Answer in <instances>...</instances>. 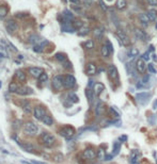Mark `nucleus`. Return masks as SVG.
Masks as SVG:
<instances>
[{"instance_id":"obj_1","label":"nucleus","mask_w":157,"mask_h":164,"mask_svg":"<svg viewBox=\"0 0 157 164\" xmlns=\"http://www.w3.org/2000/svg\"><path fill=\"white\" fill-rule=\"evenodd\" d=\"M41 140H42L43 144H44L46 147H51L52 145L55 144V142H56V137L52 135L51 133L44 132V133L41 135Z\"/></svg>"},{"instance_id":"obj_2","label":"nucleus","mask_w":157,"mask_h":164,"mask_svg":"<svg viewBox=\"0 0 157 164\" xmlns=\"http://www.w3.org/2000/svg\"><path fill=\"white\" fill-rule=\"evenodd\" d=\"M24 130L27 134H29V135H34V134L37 133L39 128H37V126H36L34 123H32V122H28V123H26V125H25Z\"/></svg>"},{"instance_id":"obj_3","label":"nucleus","mask_w":157,"mask_h":164,"mask_svg":"<svg viewBox=\"0 0 157 164\" xmlns=\"http://www.w3.org/2000/svg\"><path fill=\"white\" fill-rule=\"evenodd\" d=\"M59 133H60V135H62L65 139H71L75 134V129L73 128V127L66 126V127H63L62 129H60Z\"/></svg>"},{"instance_id":"obj_4","label":"nucleus","mask_w":157,"mask_h":164,"mask_svg":"<svg viewBox=\"0 0 157 164\" xmlns=\"http://www.w3.org/2000/svg\"><path fill=\"white\" fill-rule=\"evenodd\" d=\"M63 80H64V77H62L61 75L55 76L51 82L52 88H55V90H60V88H62V85H64V84H63Z\"/></svg>"},{"instance_id":"obj_5","label":"nucleus","mask_w":157,"mask_h":164,"mask_svg":"<svg viewBox=\"0 0 157 164\" xmlns=\"http://www.w3.org/2000/svg\"><path fill=\"white\" fill-rule=\"evenodd\" d=\"M108 74H109V77L110 79L116 82H119V74H118V69L114 65H109L108 67Z\"/></svg>"},{"instance_id":"obj_6","label":"nucleus","mask_w":157,"mask_h":164,"mask_svg":"<svg viewBox=\"0 0 157 164\" xmlns=\"http://www.w3.org/2000/svg\"><path fill=\"white\" fill-rule=\"evenodd\" d=\"M117 35H118V37L120 39V42H121V44L123 45V46H128V45L130 44V40H129V37L126 35L122 30H118Z\"/></svg>"},{"instance_id":"obj_7","label":"nucleus","mask_w":157,"mask_h":164,"mask_svg":"<svg viewBox=\"0 0 157 164\" xmlns=\"http://www.w3.org/2000/svg\"><path fill=\"white\" fill-rule=\"evenodd\" d=\"M63 84H64L65 88H73V86L76 84V79H75V77L72 76V75H66V76L64 77Z\"/></svg>"},{"instance_id":"obj_8","label":"nucleus","mask_w":157,"mask_h":164,"mask_svg":"<svg viewBox=\"0 0 157 164\" xmlns=\"http://www.w3.org/2000/svg\"><path fill=\"white\" fill-rule=\"evenodd\" d=\"M17 28H18V26H17V24L13 19H10L8 23L5 24V29H7V31H8L10 34L15 32L17 30Z\"/></svg>"},{"instance_id":"obj_9","label":"nucleus","mask_w":157,"mask_h":164,"mask_svg":"<svg viewBox=\"0 0 157 164\" xmlns=\"http://www.w3.org/2000/svg\"><path fill=\"white\" fill-rule=\"evenodd\" d=\"M46 115L45 114V110L41 107H35L33 109V116L35 117L36 120H43V117Z\"/></svg>"},{"instance_id":"obj_10","label":"nucleus","mask_w":157,"mask_h":164,"mask_svg":"<svg viewBox=\"0 0 157 164\" xmlns=\"http://www.w3.org/2000/svg\"><path fill=\"white\" fill-rule=\"evenodd\" d=\"M97 156V153L95 152V150L93 148H87L84 151V157L88 160H93L95 157Z\"/></svg>"},{"instance_id":"obj_11","label":"nucleus","mask_w":157,"mask_h":164,"mask_svg":"<svg viewBox=\"0 0 157 164\" xmlns=\"http://www.w3.org/2000/svg\"><path fill=\"white\" fill-rule=\"evenodd\" d=\"M150 96H151V95H150L149 93H139V94L136 95V98H137V100L140 104H144L145 102L149 100Z\"/></svg>"},{"instance_id":"obj_12","label":"nucleus","mask_w":157,"mask_h":164,"mask_svg":"<svg viewBox=\"0 0 157 164\" xmlns=\"http://www.w3.org/2000/svg\"><path fill=\"white\" fill-rule=\"evenodd\" d=\"M29 72H30V75L34 78H40V76L43 74V69L40 67H31L29 69Z\"/></svg>"},{"instance_id":"obj_13","label":"nucleus","mask_w":157,"mask_h":164,"mask_svg":"<svg viewBox=\"0 0 157 164\" xmlns=\"http://www.w3.org/2000/svg\"><path fill=\"white\" fill-rule=\"evenodd\" d=\"M136 67H137V70L140 72V74H143V72H145V62L142 58H140V59L137 61Z\"/></svg>"},{"instance_id":"obj_14","label":"nucleus","mask_w":157,"mask_h":164,"mask_svg":"<svg viewBox=\"0 0 157 164\" xmlns=\"http://www.w3.org/2000/svg\"><path fill=\"white\" fill-rule=\"evenodd\" d=\"M96 66L95 64H93V63H89L87 64V75L89 76H93V75H95L96 74Z\"/></svg>"},{"instance_id":"obj_15","label":"nucleus","mask_w":157,"mask_h":164,"mask_svg":"<svg viewBox=\"0 0 157 164\" xmlns=\"http://www.w3.org/2000/svg\"><path fill=\"white\" fill-rule=\"evenodd\" d=\"M135 36L137 37L138 40H141V41H145V39H146V35H145L144 31L141 30V29H135Z\"/></svg>"},{"instance_id":"obj_16","label":"nucleus","mask_w":157,"mask_h":164,"mask_svg":"<svg viewBox=\"0 0 157 164\" xmlns=\"http://www.w3.org/2000/svg\"><path fill=\"white\" fill-rule=\"evenodd\" d=\"M139 20H140V23L143 25V26H148L150 23L149 16H148V14H145V13H142V14L139 15Z\"/></svg>"},{"instance_id":"obj_17","label":"nucleus","mask_w":157,"mask_h":164,"mask_svg":"<svg viewBox=\"0 0 157 164\" xmlns=\"http://www.w3.org/2000/svg\"><path fill=\"white\" fill-rule=\"evenodd\" d=\"M94 93H95V95H100L103 91L105 90V86H104V84L103 83H95L94 84Z\"/></svg>"},{"instance_id":"obj_18","label":"nucleus","mask_w":157,"mask_h":164,"mask_svg":"<svg viewBox=\"0 0 157 164\" xmlns=\"http://www.w3.org/2000/svg\"><path fill=\"white\" fill-rule=\"evenodd\" d=\"M18 94L19 95H30L32 94V88H28V86H24V88H20L19 91H18Z\"/></svg>"},{"instance_id":"obj_19","label":"nucleus","mask_w":157,"mask_h":164,"mask_svg":"<svg viewBox=\"0 0 157 164\" xmlns=\"http://www.w3.org/2000/svg\"><path fill=\"white\" fill-rule=\"evenodd\" d=\"M120 148H121V143L119 142V141H116V142H113V145H112V155L113 156H116L119 153L120 151Z\"/></svg>"},{"instance_id":"obj_20","label":"nucleus","mask_w":157,"mask_h":164,"mask_svg":"<svg viewBox=\"0 0 157 164\" xmlns=\"http://www.w3.org/2000/svg\"><path fill=\"white\" fill-rule=\"evenodd\" d=\"M19 86H18V84L15 83V82H11L10 85H9V91L11 93H18L19 91Z\"/></svg>"},{"instance_id":"obj_21","label":"nucleus","mask_w":157,"mask_h":164,"mask_svg":"<svg viewBox=\"0 0 157 164\" xmlns=\"http://www.w3.org/2000/svg\"><path fill=\"white\" fill-rule=\"evenodd\" d=\"M95 113H96V115H102L103 113H104V104L103 102H98L96 104V108H95Z\"/></svg>"},{"instance_id":"obj_22","label":"nucleus","mask_w":157,"mask_h":164,"mask_svg":"<svg viewBox=\"0 0 157 164\" xmlns=\"http://www.w3.org/2000/svg\"><path fill=\"white\" fill-rule=\"evenodd\" d=\"M42 122H43L46 126H51V125L53 124V120H52L51 116H49V115H45L44 117H43Z\"/></svg>"},{"instance_id":"obj_23","label":"nucleus","mask_w":157,"mask_h":164,"mask_svg":"<svg viewBox=\"0 0 157 164\" xmlns=\"http://www.w3.org/2000/svg\"><path fill=\"white\" fill-rule=\"evenodd\" d=\"M16 77H17V79H18L20 82H24V81H26V75L24 74V72H23V70H17V72H16Z\"/></svg>"},{"instance_id":"obj_24","label":"nucleus","mask_w":157,"mask_h":164,"mask_svg":"<svg viewBox=\"0 0 157 164\" xmlns=\"http://www.w3.org/2000/svg\"><path fill=\"white\" fill-rule=\"evenodd\" d=\"M101 53H102V56H104V58H107V56L110 54V50H109L108 47H107L106 45H104V46L101 48Z\"/></svg>"},{"instance_id":"obj_25","label":"nucleus","mask_w":157,"mask_h":164,"mask_svg":"<svg viewBox=\"0 0 157 164\" xmlns=\"http://www.w3.org/2000/svg\"><path fill=\"white\" fill-rule=\"evenodd\" d=\"M126 5H127L126 0H118L117 1V8L119 10H124L126 8Z\"/></svg>"},{"instance_id":"obj_26","label":"nucleus","mask_w":157,"mask_h":164,"mask_svg":"<svg viewBox=\"0 0 157 164\" xmlns=\"http://www.w3.org/2000/svg\"><path fill=\"white\" fill-rule=\"evenodd\" d=\"M42 39H41L40 36L39 35H32V36H30V42L31 43H33V44H41V42H42Z\"/></svg>"},{"instance_id":"obj_27","label":"nucleus","mask_w":157,"mask_h":164,"mask_svg":"<svg viewBox=\"0 0 157 164\" xmlns=\"http://www.w3.org/2000/svg\"><path fill=\"white\" fill-rule=\"evenodd\" d=\"M146 14H148V16H149L150 18V21H155V20H156V12H155L154 10L149 11Z\"/></svg>"},{"instance_id":"obj_28","label":"nucleus","mask_w":157,"mask_h":164,"mask_svg":"<svg viewBox=\"0 0 157 164\" xmlns=\"http://www.w3.org/2000/svg\"><path fill=\"white\" fill-rule=\"evenodd\" d=\"M89 32H90V29L89 28H87V27H81V28L79 29L78 34H79L80 36H85V35H87Z\"/></svg>"},{"instance_id":"obj_29","label":"nucleus","mask_w":157,"mask_h":164,"mask_svg":"<svg viewBox=\"0 0 157 164\" xmlns=\"http://www.w3.org/2000/svg\"><path fill=\"white\" fill-rule=\"evenodd\" d=\"M138 54H139V51H138V49L137 48H130V50H129L128 52V56L129 58H135V56H137Z\"/></svg>"},{"instance_id":"obj_30","label":"nucleus","mask_w":157,"mask_h":164,"mask_svg":"<svg viewBox=\"0 0 157 164\" xmlns=\"http://www.w3.org/2000/svg\"><path fill=\"white\" fill-rule=\"evenodd\" d=\"M69 99L72 101V102H78L79 101V98L77 96L76 94H74V93H71L69 95Z\"/></svg>"},{"instance_id":"obj_31","label":"nucleus","mask_w":157,"mask_h":164,"mask_svg":"<svg viewBox=\"0 0 157 164\" xmlns=\"http://www.w3.org/2000/svg\"><path fill=\"white\" fill-rule=\"evenodd\" d=\"M105 157H106V155H105V150H103L102 148H100L98 151H97V158H98L100 160H105Z\"/></svg>"},{"instance_id":"obj_32","label":"nucleus","mask_w":157,"mask_h":164,"mask_svg":"<svg viewBox=\"0 0 157 164\" xmlns=\"http://www.w3.org/2000/svg\"><path fill=\"white\" fill-rule=\"evenodd\" d=\"M56 59L58 61H60V62H64V61L66 60V56H65L64 53H57Z\"/></svg>"},{"instance_id":"obj_33","label":"nucleus","mask_w":157,"mask_h":164,"mask_svg":"<svg viewBox=\"0 0 157 164\" xmlns=\"http://www.w3.org/2000/svg\"><path fill=\"white\" fill-rule=\"evenodd\" d=\"M23 109H24L27 113H30L31 111H32V109H31V107H30V104H29V102H27V101H25V102H24Z\"/></svg>"},{"instance_id":"obj_34","label":"nucleus","mask_w":157,"mask_h":164,"mask_svg":"<svg viewBox=\"0 0 157 164\" xmlns=\"http://www.w3.org/2000/svg\"><path fill=\"white\" fill-rule=\"evenodd\" d=\"M7 13H8V9H7V7H0V17H1V18L5 16Z\"/></svg>"},{"instance_id":"obj_35","label":"nucleus","mask_w":157,"mask_h":164,"mask_svg":"<svg viewBox=\"0 0 157 164\" xmlns=\"http://www.w3.org/2000/svg\"><path fill=\"white\" fill-rule=\"evenodd\" d=\"M85 47L86 48H88V49H92L93 47H94V43H93V41L92 40L87 41V42L85 43Z\"/></svg>"},{"instance_id":"obj_36","label":"nucleus","mask_w":157,"mask_h":164,"mask_svg":"<svg viewBox=\"0 0 157 164\" xmlns=\"http://www.w3.org/2000/svg\"><path fill=\"white\" fill-rule=\"evenodd\" d=\"M86 95H87V97H88V99H89V101L90 102H92L93 101V94H92V91L91 90H87L86 91Z\"/></svg>"},{"instance_id":"obj_37","label":"nucleus","mask_w":157,"mask_h":164,"mask_svg":"<svg viewBox=\"0 0 157 164\" xmlns=\"http://www.w3.org/2000/svg\"><path fill=\"white\" fill-rule=\"evenodd\" d=\"M103 29H101V28H96L95 30H94V35L96 36L97 39H100L102 36V34H103V31H102Z\"/></svg>"},{"instance_id":"obj_38","label":"nucleus","mask_w":157,"mask_h":164,"mask_svg":"<svg viewBox=\"0 0 157 164\" xmlns=\"http://www.w3.org/2000/svg\"><path fill=\"white\" fill-rule=\"evenodd\" d=\"M148 70H149L151 74H156V68L154 67V64H152V63L148 64Z\"/></svg>"},{"instance_id":"obj_39","label":"nucleus","mask_w":157,"mask_h":164,"mask_svg":"<svg viewBox=\"0 0 157 164\" xmlns=\"http://www.w3.org/2000/svg\"><path fill=\"white\" fill-rule=\"evenodd\" d=\"M47 79H48V76H47V74H45V72H43L40 76V78H39L40 82H45V81H47Z\"/></svg>"},{"instance_id":"obj_40","label":"nucleus","mask_w":157,"mask_h":164,"mask_svg":"<svg viewBox=\"0 0 157 164\" xmlns=\"http://www.w3.org/2000/svg\"><path fill=\"white\" fill-rule=\"evenodd\" d=\"M109 111H110V113H111V114H112L114 117H119V116H120V114H119V113H118L117 111L114 110V108H113V107L109 108Z\"/></svg>"},{"instance_id":"obj_41","label":"nucleus","mask_w":157,"mask_h":164,"mask_svg":"<svg viewBox=\"0 0 157 164\" xmlns=\"http://www.w3.org/2000/svg\"><path fill=\"white\" fill-rule=\"evenodd\" d=\"M23 147L27 150V151H29V152H32L33 150H34V147H33L32 145H24Z\"/></svg>"},{"instance_id":"obj_42","label":"nucleus","mask_w":157,"mask_h":164,"mask_svg":"<svg viewBox=\"0 0 157 164\" xmlns=\"http://www.w3.org/2000/svg\"><path fill=\"white\" fill-rule=\"evenodd\" d=\"M21 163H25V164H46V163H44V162H39V161H30V162L21 161Z\"/></svg>"},{"instance_id":"obj_43","label":"nucleus","mask_w":157,"mask_h":164,"mask_svg":"<svg viewBox=\"0 0 157 164\" xmlns=\"http://www.w3.org/2000/svg\"><path fill=\"white\" fill-rule=\"evenodd\" d=\"M82 23H81V21H74V24H73V26H74V27H75V29H77V28H79L80 29L81 27H82Z\"/></svg>"},{"instance_id":"obj_44","label":"nucleus","mask_w":157,"mask_h":164,"mask_svg":"<svg viewBox=\"0 0 157 164\" xmlns=\"http://www.w3.org/2000/svg\"><path fill=\"white\" fill-rule=\"evenodd\" d=\"M106 46L108 47V49L110 50V52H113V46H112V44L109 42V41H106Z\"/></svg>"},{"instance_id":"obj_45","label":"nucleus","mask_w":157,"mask_h":164,"mask_svg":"<svg viewBox=\"0 0 157 164\" xmlns=\"http://www.w3.org/2000/svg\"><path fill=\"white\" fill-rule=\"evenodd\" d=\"M142 59L144 61H149L150 60V53L148 51L145 52V53H143V56H142Z\"/></svg>"},{"instance_id":"obj_46","label":"nucleus","mask_w":157,"mask_h":164,"mask_svg":"<svg viewBox=\"0 0 157 164\" xmlns=\"http://www.w3.org/2000/svg\"><path fill=\"white\" fill-rule=\"evenodd\" d=\"M148 2H149V4L150 5H152V7L157 5V0H148Z\"/></svg>"},{"instance_id":"obj_47","label":"nucleus","mask_w":157,"mask_h":164,"mask_svg":"<svg viewBox=\"0 0 157 164\" xmlns=\"http://www.w3.org/2000/svg\"><path fill=\"white\" fill-rule=\"evenodd\" d=\"M100 4H101V8L103 9V11H107V9H108V8L106 7V4H105L104 2L102 1V0H101V1H100Z\"/></svg>"},{"instance_id":"obj_48","label":"nucleus","mask_w":157,"mask_h":164,"mask_svg":"<svg viewBox=\"0 0 157 164\" xmlns=\"http://www.w3.org/2000/svg\"><path fill=\"white\" fill-rule=\"evenodd\" d=\"M149 76H144V78H143V79H142V82H143V83H148V81H149Z\"/></svg>"},{"instance_id":"obj_49","label":"nucleus","mask_w":157,"mask_h":164,"mask_svg":"<svg viewBox=\"0 0 157 164\" xmlns=\"http://www.w3.org/2000/svg\"><path fill=\"white\" fill-rule=\"evenodd\" d=\"M112 156L113 155H108V156H106L105 157V160H107V161L111 160V159H112Z\"/></svg>"},{"instance_id":"obj_50","label":"nucleus","mask_w":157,"mask_h":164,"mask_svg":"<svg viewBox=\"0 0 157 164\" xmlns=\"http://www.w3.org/2000/svg\"><path fill=\"white\" fill-rule=\"evenodd\" d=\"M72 3H75V4H80V0H69Z\"/></svg>"},{"instance_id":"obj_51","label":"nucleus","mask_w":157,"mask_h":164,"mask_svg":"<svg viewBox=\"0 0 157 164\" xmlns=\"http://www.w3.org/2000/svg\"><path fill=\"white\" fill-rule=\"evenodd\" d=\"M126 140H127V136H126V135H121V136H120V141H123V142H125Z\"/></svg>"},{"instance_id":"obj_52","label":"nucleus","mask_w":157,"mask_h":164,"mask_svg":"<svg viewBox=\"0 0 157 164\" xmlns=\"http://www.w3.org/2000/svg\"><path fill=\"white\" fill-rule=\"evenodd\" d=\"M157 108V99L154 101V104H153V109H156Z\"/></svg>"},{"instance_id":"obj_53","label":"nucleus","mask_w":157,"mask_h":164,"mask_svg":"<svg viewBox=\"0 0 157 164\" xmlns=\"http://www.w3.org/2000/svg\"><path fill=\"white\" fill-rule=\"evenodd\" d=\"M92 85H93V80H89V86L91 88Z\"/></svg>"},{"instance_id":"obj_54","label":"nucleus","mask_w":157,"mask_h":164,"mask_svg":"<svg viewBox=\"0 0 157 164\" xmlns=\"http://www.w3.org/2000/svg\"><path fill=\"white\" fill-rule=\"evenodd\" d=\"M153 59L155 61H157V56H156V54H153Z\"/></svg>"},{"instance_id":"obj_55","label":"nucleus","mask_w":157,"mask_h":164,"mask_svg":"<svg viewBox=\"0 0 157 164\" xmlns=\"http://www.w3.org/2000/svg\"><path fill=\"white\" fill-rule=\"evenodd\" d=\"M107 1H109V2H111V1H112V0H107Z\"/></svg>"},{"instance_id":"obj_56","label":"nucleus","mask_w":157,"mask_h":164,"mask_svg":"<svg viewBox=\"0 0 157 164\" xmlns=\"http://www.w3.org/2000/svg\"><path fill=\"white\" fill-rule=\"evenodd\" d=\"M156 29H157V24H156Z\"/></svg>"}]
</instances>
